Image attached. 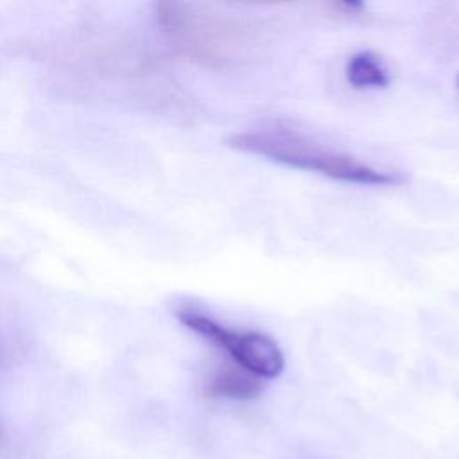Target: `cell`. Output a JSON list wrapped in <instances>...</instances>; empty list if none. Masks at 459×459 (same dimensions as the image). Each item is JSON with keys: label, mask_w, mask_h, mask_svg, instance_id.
<instances>
[{"label": "cell", "mask_w": 459, "mask_h": 459, "mask_svg": "<svg viewBox=\"0 0 459 459\" xmlns=\"http://www.w3.org/2000/svg\"><path fill=\"white\" fill-rule=\"evenodd\" d=\"M228 143L237 151L256 154L292 169L317 172L350 185L391 186L403 181L400 172L377 169L348 152L335 151L285 127H264L240 133L231 136Z\"/></svg>", "instance_id": "obj_1"}, {"label": "cell", "mask_w": 459, "mask_h": 459, "mask_svg": "<svg viewBox=\"0 0 459 459\" xmlns=\"http://www.w3.org/2000/svg\"><path fill=\"white\" fill-rule=\"evenodd\" d=\"M176 317L194 333L224 350L242 369L258 378H274L283 371L285 359L274 339L255 330H235L195 307L183 305Z\"/></svg>", "instance_id": "obj_2"}, {"label": "cell", "mask_w": 459, "mask_h": 459, "mask_svg": "<svg viewBox=\"0 0 459 459\" xmlns=\"http://www.w3.org/2000/svg\"><path fill=\"white\" fill-rule=\"evenodd\" d=\"M206 393L215 398L255 400L262 393V378L251 375L240 366H226L210 377Z\"/></svg>", "instance_id": "obj_3"}, {"label": "cell", "mask_w": 459, "mask_h": 459, "mask_svg": "<svg viewBox=\"0 0 459 459\" xmlns=\"http://www.w3.org/2000/svg\"><path fill=\"white\" fill-rule=\"evenodd\" d=\"M346 79L353 88H387L389 70L373 52H357L346 63Z\"/></svg>", "instance_id": "obj_4"}, {"label": "cell", "mask_w": 459, "mask_h": 459, "mask_svg": "<svg viewBox=\"0 0 459 459\" xmlns=\"http://www.w3.org/2000/svg\"><path fill=\"white\" fill-rule=\"evenodd\" d=\"M457 88H459V75H457Z\"/></svg>", "instance_id": "obj_5"}]
</instances>
